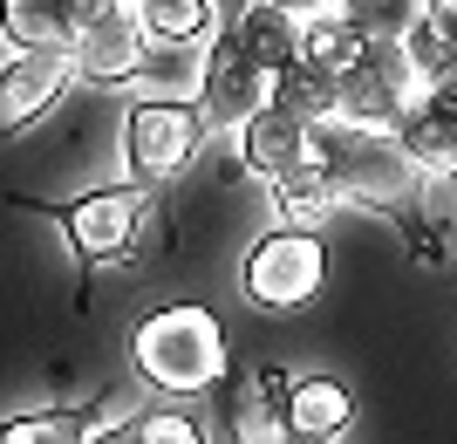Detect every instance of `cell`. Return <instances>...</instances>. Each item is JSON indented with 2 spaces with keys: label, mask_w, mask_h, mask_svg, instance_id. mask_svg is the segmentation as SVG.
<instances>
[{
  "label": "cell",
  "mask_w": 457,
  "mask_h": 444,
  "mask_svg": "<svg viewBox=\"0 0 457 444\" xmlns=\"http://www.w3.org/2000/svg\"><path fill=\"white\" fill-rule=\"evenodd\" d=\"M130 363L137 376L164 397H205L232 376V342L226 322L198 301H171L130 322Z\"/></svg>",
  "instance_id": "6da1fadb"
},
{
  "label": "cell",
  "mask_w": 457,
  "mask_h": 444,
  "mask_svg": "<svg viewBox=\"0 0 457 444\" xmlns=\"http://www.w3.org/2000/svg\"><path fill=\"white\" fill-rule=\"evenodd\" d=\"M314 157L342 178L348 205L403 213L410 198H423V172H417V157L396 144V130H369V123L328 116V123H314Z\"/></svg>",
  "instance_id": "7a4b0ae2"
},
{
  "label": "cell",
  "mask_w": 457,
  "mask_h": 444,
  "mask_svg": "<svg viewBox=\"0 0 457 444\" xmlns=\"http://www.w3.org/2000/svg\"><path fill=\"white\" fill-rule=\"evenodd\" d=\"M205 110L198 103H178V96H144L130 103V116H123V157H130V178L137 185H151V192H164V185H178V178L198 164V151H205Z\"/></svg>",
  "instance_id": "3957f363"
},
{
  "label": "cell",
  "mask_w": 457,
  "mask_h": 444,
  "mask_svg": "<svg viewBox=\"0 0 457 444\" xmlns=\"http://www.w3.org/2000/svg\"><path fill=\"white\" fill-rule=\"evenodd\" d=\"M328 281V253H321V232L314 226H273L260 232L246 247V267H239V288H246L253 308H267V314H294L307 308L314 294H321Z\"/></svg>",
  "instance_id": "277c9868"
},
{
  "label": "cell",
  "mask_w": 457,
  "mask_h": 444,
  "mask_svg": "<svg viewBox=\"0 0 457 444\" xmlns=\"http://www.w3.org/2000/svg\"><path fill=\"white\" fill-rule=\"evenodd\" d=\"M62 232H69V247L89 260V267H116V260H130L137 239H144V219H151V185H96V192L69 198L55 205Z\"/></svg>",
  "instance_id": "5b68a950"
},
{
  "label": "cell",
  "mask_w": 457,
  "mask_h": 444,
  "mask_svg": "<svg viewBox=\"0 0 457 444\" xmlns=\"http://www.w3.org/2000/svg\"><path fill=\"white\" fill-rule=\"evenodd\" d=\"M267 103H273V69H260L232 35H212L205 55H198V110H205V123L212 130H239Z\"/></svg>",
  "instance_id": "8992f818"
},
{
  "label": "cell",
  "mask_w": 457,
  "mask_h": 444,
  "mask_svg": "<svg viewBox=\"0 0 457 444\" xmlns=\"http://www.w3.org/2000/svg\"><path fill=\"white\" fill-rule=\"evenodd\" d=\"M82 82L76 48H14L0 69V137L28 130L41 110H55L69 89Z\"/></svg>",
  "instance_id": "52a82bcc"
},
{
  "label": "cell",
  "mask_w": 457,
  "mask_h": 444,
  "mask_svg": "<svg viewBox=\"0 0 457 444\" xmlns=\"http://www.w3.org/2000/svg\"><path fill=\"white\" fill-rule=\"evenodd\" d=\"M232 137H239V172L260 178V185H273V178H287L294 164L314 157V123H307L301 110H287V103L253 110Z\"/></svg>",
  "instance_id": "ba28073f"
},
{
  "label": "cell",
  "mask_w": 457,
  "mask_h": 444,
  "mask_svg": "<svg viewBox=\"0 0 457 444\" xmlns=\"http://www.w3.org/2000/svg\"><path fill=\"white\" fill-rule=\"evenodd\" d=\"M144 62H151V35H144L137 7H116L110 21H96V28H82V35H76V69H82V82L130 89V82H144Z\"/></svg>",
  "instance_id": "9c48e42d"
},
{
  "label": "cell",
  "mask_w": 457,
  "mask_h": 444,
  "mask_svg": "<svg viewBox=\"0 0 457 444\" xmlns=\"http://www.w3.org/2000/svg\"><path fill=\"white\" fill-rule=\"evenodd\" d=\"M396 144L417 157L423 178H457V82L417 89L396 123Z\"/></svg>",
  "instance_id": "30bf717a"
},
{
  "label": "cell",
  "mask_w": 457,
  "mask_h": 444,
  "mask_svg": "<svg viewBox=\"0 0 457 444\" xmlns=\"http://www.w3.org/2000/svg\"><path fill=\"white\" fill-rule=\"evenodd\" d=\"M287 369H273V363H253V369H239V404H232V438L239 444H280V438H294V424H287Z\"/></svg>",
  "instance_id": "8fae6325"
},
{
  "label": "cell",
  "mask_w": 457,
  "mask_h": 444,
  "mask_svg": "<svg viewBox=\"0 0 457 444\" xmlns=\"http://www.w3.org/2000/svg\"><path fill=\"white\" fill-rule=\"evenodd\" d=\"M226 35L239 41L260 69H273V76L301 55V14H294V7H280V0H239V7H232V21H226Z\"/></svg>",
  "instance_id": "7c38bea8"
},
{
  "label": "cell",
  "mask_w": 457,
  "mask_h": 444,
  "mask_svg": "<svg viewBox=\"0 0 457 444\" xmlns=\"http://www.w3.org/2000/svg\"><path fill=\"white\" fill-rule=\"evenodd\" d=\"M287 424H294V438H342L348 424H355V397H348V383H335L328 369H314V376H294L287 383Z\"/></svg>",
  "instance_id": "4fadbf2b"
},
{
  "label": "cell",
  "mask_w": 457,
  "mask_h": 444,
  "mask_svg": "<svg viewBox=\"0 0 457 444\" xmlns=\"http://www.w3.org/2000/svg\"><path fill=\"white\" fill-rule=\"evenodd\" d=\"M137 21L151 35V55H205L219 0H137Z\"/></svg>",
  "instance_id": "5bb4252c"
},
{
  "label": "cell",
  "mask_w": 457,
  "mask_h": 444,
  "mask_svg": "<svg viewBox=\"0 0 457 444\" xmlns=\"http://www.w3.org/2000/svg\"><path fill=\"white\" fill-rule=\"evenodd\" d=\"M267 198H273V219H287V226H321L335 205H348L342 178L328 172L321 157H307V164H294L287 178H273Z\"/></svg>",
  "instance_id": "9a60e30c"
},
{
  "label": "cell",
  "mask_w": 457,
  "mask_h": 444,
  "mask_svg": "<svg viewBox=\"0 0 457 444\" xmlns=\"http://www.w3.org/2000/svg\"><path fill=\"white\" fill-rule=\"evenodd\" d=\"M403 55H410V69H417L423 89H437V82H457V14L451 7H423L417 28L403 35Z\"/></svg>",
  "instance_id": "2e32d148"
},
{
  "label": "cell",
  "mask_w": 457,
  "mask_h": 444,
  "mask_svg": "<svg viewBox=\"0 0 457 444\" xmlns=\"http://www.w3.org/2000/svg\"><path fill=\"white\" fill-rule=\"evenodd\" d=\"M0 41L7 48H76L69 0H0Z\"/></svg>",
  "instance_id": "e0dca14e"
},
{
  "label": "cell",
  "mask_w": 457,
  "mask_h": 444,
  "mask_svg": "<svg viewBox=\"0 0 457 444\" xmlns=\"http://www.w3.org/2000/svg\"><path fill=\"white\" fill-rule=\"evenodd\" d=\"M301 55L314 62V69H328V76H342V69H355V62L369 55V35L342 7H321V14L301 21Z\"/></svg>",
  "instance_id": "ac0fdd59"
},
{
  "label": "cell",
  "mask_w": 457,
  "mask_h": 444,
  "mask_svg": "<svg viewBox=\"0 0 457 444\" xmlns=\"http://www.w3.org/2000/svg\"><path fill=\"white\" fill-rule=\"evenodd\" d=\"M273 103L301 110L307 123H328V116H335V76H328V69H314L307 55H294L280 76H273Z\"/></svg>",
  "instance_id": "d6986e66"
},
{
  "label": "cell",
  "mask_w": 457,
  "mask_h": 444,
  "mask_svg": "<svg viewBox=\"0 0 457 444\" xmlns=\"http://www.w3.org/2000/svg\"><path fill=\"white\" fill-rule=\"evenodd\" d=\"M355 28H362L369 41H403L410 28H417V14L430 7V0H335Z\"/></svg>",
  "instance_id": "ffe728a7"
},
{
  "label": "cell",
  "mask_w": 457,
  "mask_h": 444,
  "mask_svg": "<svg viewBox=\"0 0 457 444\" xmlns=\"http://www.w3.org/2000/svg\"><path fill=\"white\" fill-rule=\"evenodd\" d=\"M0 444H82V410H28V417H7Z\"/></svg>",
  "instance_id": "44dd1931"
},
{
  "label": "cell",
  "mask_w": 457,
  "mask_h": 444,
  "mask_svg": "<svg viewBox=\"0 0 457 444\" xmlns=\"http://www.w3.org/2000/svg\"><path fill=\"white\" fill-rule=\"evenodd\" d=\"M205 438V424L198 417H185V410H137L130 417V444H198Z\"/></svg>",
  "instance_id": "7402d4cb"
},
{
  "label": "cell",
  "mask_w": 457,
  "mask_h": 444,
  "mask_svg": "<svg viewBox=\"0 0 457 444\" xmlns=\"http://www.w3.org/2000/svg\"><path fill=\"white\" fill-rule=\"evenodd\" d=\"M130 417H137V404L130 397H96L89 410H82V444H103V438H130Z\"/></svg>",
  "instance_id": "603a6c76"
},
{
  "label": "cell",
  "mask_w": 457,
  "mask_h": 444,
  "mask_svg": "<svg viewBox=\"0 0 457 444\" xmlns=\"http://www.w3.org/2000/svg\"><path fill=\"white\" fill-rule=\"evenodd\" d=\"M116 7H130V0H69V14H76V35H82V28H96V21H110Z\"/></svg>",
  "instance_id": "cb8c5ba5"
},
{
  "label": "cell",
  "mask_w": 457,
  "mask_h": 444,
  "mask_svg": "<svg viewBox=\"0 0 457 444\" xmlns=\"http://www.w3.org/2000/svg\"><path fill=\"white\" fill-rule=\"evenodd\" d=\"M280 7H294V14L307 21V14H321V7H335V0H280Z\"/></svg>",
  "instance_id": "d4e9b609"
},
{
  "label": "cell",
  "mask_w": 457,
  "mask_h": 444,
  "mask_svg": "<svg viewBox=\"0 0 457 444\" xmlns=\"http://www.w3.org/2000/svg\"><path fill=\"white\" fill-rule=\"evenodd\" d=\"M437 7H451V14H457V0H437Z\"/></svg>",
  "instance_id": "484cf974"
},
{
  "label": "cell",
  "mask_w": 457,
  "mask_h": 444,
  "mask_svg": "<svg viewBox=\"0 0 457 444\" xmlns=\"http://www.w3.org/2000/svg\"><path fill=\"white\" fill-rule=\"evenodd\" d=\"M130 7H137V0H130Z\"/></svg>",
  "instance_id": "4316f807"
}]
</instances>
